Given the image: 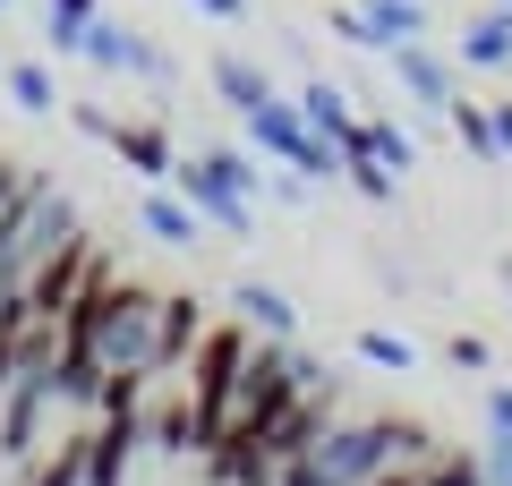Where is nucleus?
<instances>
[{"label":"nucleus","mask_w":512,"mask_h":486,"mask_svg":"<svg viewBox=\"0 0 512 486\" xmlns=\"http://www.w3.org/2000/svg\"><path fill=\"white\" fill-rule=\"evenodd\" d=\"M461 69H512V0H495V9H478L470 26H461Z\"/></svg>","instance_id":"nucleus-12"},{"label":"nucleus","mask_w":512,"mask_h":486,"mask_svg":"<svg viewBox=\"0 0 512 486\" xmlns=\"http://www.w3.org/2000/svg\"><path fill=\"white\" fill-rule=\"evenodd\" d=\"M342 180H350V188H359V197H367V205H393V171H384V162H376V154H342Z\"/></svg>","instance_id":"nucleus-22"},{"label":"nucleus","mask_w":512,"mask_h":486,"mask_svg":"<svg viewBox=\"0 0 512 486\" xmlns=\"http://www.w3.org/2000/svg\"><path fill=\"white\" fill-rule=\"evenodd\" d=\"M205 171H214L222 188H239V197H265V171H256L239 145H205Z\"/></svg>","instance_id":"nucleus-20"},{"label":"nucleus","mask_w":512,"mask_h":486,"mask_svg":"<svg viewBox=\"0 0 512 486\" xmlns=\"http://www.w3.org/2000/svg\"><path fill=\"white\" fill-rule=\"evenodd\" d=\"M0 9H9V0H0Z\"/></svg>","instance_id":"nucleus-34"},{"label":"nucleus","mask_w":512,"mask_h":486,"mask_svg":"<svg viewBox=\"0 0 512 486\" xmlns=\"http://www.w3.org/2000/svg\"><path fill=\"white\" fill-rule=\"evenodd\" d=\"M350 350H359L367 367H384V376H410V367H419V342H402V333H359Z\"/></svg>","instance_id":"nucleus-21"},{"label":"nucleus","mask_w":512,"mask_h":486,"mask_svg":"<svg viewBox=\"0 0 512 486\" xmlns=\"http://www.w3.org/2000/svg\"><path fill=\"white\" fill-rule=\"evenodd\" d=\"M419 486H495L478 452H427L419 461Z\"/></svg>","instance_id":"nucleus-18"},{"label":"nucleus","mask_w":512,"mask_h":486,"mask_svg":"<svg viewBox=\"0 0 512 486\" xmlns=\"http://www.w3.org/2000/svg\"><path fill=\"white\" fill-rule=\"evenodd\" d=\"M43 35H52L60 60H77V43H86V18H60V9H43Z\"/></svg>","instance_id":"nucleus-24"},{"label":"nucleus","mask_w":512,"mask_h":486,"mask_svg":"<svg viewBox=\"0 0 512 486\" xmlns=\"http://www.w3.org/2000/svg\"><path fill=\"white\" fill-rule=\"evenodd\" d=\"M214 94H222V111H231V120H248L256 103H265V94H274V77H265V60H239V52H222L214 69Z\"/></svg>","instance_id":"nucleus-13"},{"label":"nucleus","mask_w":512,"mask_h":486,"mask_svg":"<svg viewBox=\"0 0 512 486\" xmlns=\"http://www.w3.org/2000/svg\"><path fill=\"white\" fill-rule=\"evenodd\" d=\"M26 486H86V418H77V427H60L52 444L26 461Z\"/></svg>","instance_id":"nucleus-14"},{"label":"nucleus","mask_w":512,"mask_h":486,"mask_svg":"<svg viewBox=\"0 0 512 486\" xmlns=\"http://www.w3.org/2000/svg\"><path fill=\"white\" fill-rule=\"evenodd\" d=\"M137 461H146L137 418H86V486H128Z\"/></svg>","instance_id":"nucleus-8"},{"label":"nucleus","mask_w":512,"mask_h":486,"mask_svg":"<svg viewBox=\"0 0 512 486\" xmlns=\"http://www.w3.org/2000/svg\"><path fill=\"white\" fill-rule=\"evenodd\" d=\"M171 188H180V197L197 205V222H214V231H231V239H248V231H256V205L239 197V188H222L214 171H205V154H180Z\"/></svg>","instance_id":"nucleus-5"},{"label":"nucleus","mask_w":512,"mask_h":486,"mask_svg":"<svg viewBox=\"0 0 512 486\" xmlns=\"http://www.w3.org/2000/svg\"><path fill=\"white\" fill-rule=\"evenodd\" d=\"M342 154H376L384 171H393V180H402L410 162H419V137H410L402 120H359V128H350V137H342Z\"/></svg>","instance_id":"nucleus-15"},{"label":"nucleus","mask_w":512,"mask_h":486,"mask_svg":"<svg viewBox=\"0 0 512 486\" xmlns=\"http://www.w3.org/2000/svg\"><path fill=\"white\" fill-rule=\"evenodd\" d=\"M43 9H60V18H94L103 0H43Z\"/></svg>","instance_id":"nucleus-32"},{"label":"nucleus","mask_w":512,"mask_h":486,"mask_svg":"<svg viewBox=\"0 0 512 486\" xmlns=\"http://www.w3.org/2000/svg\"><path fill=\"white\" fill-rule=\"evenodd\" d=\"M239 128H248V137L265 145V154H274L282 171H299V180H342V145H325V137H316V128H308V111H299L291 94H265V103H256Z\"/></svg>","instance_id":"nucleus-2"},{"label":"nucleus","mask_w":512,"mask_h":486,"mask_svg":"<svg viewBox=\"0 0 512 486\" xmlns=\"http://www.w3.org/2000/svg\"><path fill=\"white\" fill-rule=\"evenodd\" d=\"M26 180H35V171L0 154V222H18V197H26Z\"/></svg>","instance_id":"nucleus-25"},{"label":"nucleus","mask_w":512,"mask_h":486,"mask_svg":"<svg viewBox=\"0 0 512 486\" xmlns=\"http://www.w3.org/2000/svg\"><path fill=\"white\" fill-rule=\"evenodd\" d=\"M487 120H495V154H512V103H495Z\"/></svg>","instance_id":"nucleus-30"},{"label":"nucleus","mask_w":512,"mask_h":486,"mask_svg":"<svg viewBox=\"0 0 512 486\" xmlns=\"http://www.w3.org/2000/svg\"><path fill=\"white\" fill-rule=\"evenodd\" d=\"M0 86H9V103H18L26 120H52L60 111V86H52L43 60H0Z\"/></svg>","instance_id":"nucleus-16"},{"label":"nucleus","mask_w":512,"mask_h":486,"mask_svg":"<svg viewBox=\"0 0 512 486\" xmlns=\"http://www.w3.org/2000/svg\"><path fill=\"white\" fill-rule=\"evenodd\" d=\"M444 359H453L461 376H487V367H495V350L478 342V333H453V350H444Z\"/></svg>","instance_id":"nucleus-23"},{"label":"nucleus","mask_w":512,"mask_h":486,"mask_svg":"<svg viewBox=\"0 0 512 486\" xmlns=\"http://www.w3.org/2000/svg\"><path fill=\"white\" fill-rule=\"evenodd\" d=\"M444 120H453V137H461V154H478V162H495V120H487V111H478V103H461V94H453V103H444Z\"/></svg>","instance_id":"nucleus-19"},{"label":"nucleus","mask_w":512,"mask_h":486,"mask_svg":"<svg viewBox=\"0 0 512 486\" xmlns=\"http://www.w3.org/2000/svg\"><path fill=\"white\" fill-rule=\"evenodd\" d=\"M504 290H512V265H504Z\"/></svg>","instance_id":"nucleus-33"},{"label":"nucleus","mask_w":512,"mask_h":486,"mask_svg":"<svg viewBox=\"0 0 512 486\" xmlns=\"http://www.w3.org/2000/svg\"><path fill=\"white\" fill-rule=\"evenodd\" d=\"M367 486H419V461H393V469H376Z\"/></svg>","instance_id":"nucleus-29"},{"label":"nucleus","mask_w":512,"mask_h":486,"mask_svg":"<svg viewBox=\"0 0 512 486\" xmlns=\"http://www.w3.org/2000/svg\"><path fill=\"white\" fill-rule=\"evenodd\" d=\"M137 222H146V239H163V248H197V239H205L197 205H188L171 180H154L146 197H137Z\"/></svg>","instance_id":"nucleus-10"},{"label":"nucleus","mask_w":512,"mask_h":486,"mask_svg":"<svg viewBox=\"0 0 512 486\" xmlns=\"http://www.w3.org/2000/svg\"><path fill=\"white\" fill-rule=\"evenodd\" d=\"M478 461H487L495 486H512V435H487V444H478Z\"/></svg>","instance_id":"nucleus-26"},{"label":"nucleus","mask_w":512,"mask_h":486,"mask_svg":"<svg viewBox=\"0 0 512 486\" xmlns=\"http://www.w3.org/2000/svg\"><path fill=\"white\" fill-rule=\"evenodd\" d=\"M231 307H239V324H248V333H265V342H299V307L282 299L274 282H256V273H248V282L231 290Z\"/></svg>","instance_id":"nucleus-11"},{"label":"nucleus","mask_w":512,"mask_h":486,"mask_svg":"<svg viewBox=\"0 0 512 486\" xmlns=\"http://www.w3.org/2000/svg\"><path fill=\"white\" fill-rule=\"evenodd\" d=\"M18 239H26V256H52V248H77L86 239V222H77V197L60 180H26V197H18Z\"/></svg>","instance_id":"nucleus-3"},{"label":"nucleus","mask_w":512,"mask_h":486,"mask_svg":"<svg viewBox=\"0 0 512 486\" xmlns=\"http://www.w3.org/2000/svg\"><path fill=\"white\" fill-rule=\"evenodd\" d=\"M69 120L86 128V137H111V111H103V103H69Z\"/></svg>","instance_id":"nucleus-28"},{"label":"nucleus","mask_w":512,"mask_h":486,"mask_svg":"<svg viewBox=\"0 0 512 486\" xmlns=\"http://www.w3.org/2000/svg\"><path fill=\"white\" fill-rule=\"evenodd\" d=\"M384 69H393V86H402L419 111H444V103L461 94V86H453V60L427 52V35H419V43H393V52H384Z\"/></svg>","instance_id":"nucleus-6"},{"label":"nucleus","mask_w":512,"mask_h":486,"mask_svg":"<svg viewBox=\"0 0 512 486\" xmlns=\"http://www.w3.org/2000/svg\"><path fill=\"white\" fill-rule=\"evenodd\" d=\"M427 452H436V435H427L419 418H333V427L308 444V461H316L325 486H367L376 469L427 461Z\"/></svg>","instance_id":"nucleus-1"},{"label":"nucleus","mask_w":512,"mask_h":486,"mask_svg":"<svg viewBox=\"0 0 512 486\" xmlns=\"http://www.w3.org/2000/svg\"><path fill=\"white\" fill-rule=\"evenodd\" d=\"M103 145L128 162V171H137V180H171V171H180V145H171L154 120H111V137H103Z\"/></svg>","instance_id":"nucleus-9"},{"label":"nucleus","mask_w":512,"mask_h":486,"mask_svg":"<svg viewBox=\"0 0 512 486\" xmlns=\"http://www.w3.org/2000/svg\"><path fill=\"white\" fill-rule=\"evenodd\" d=\"M77 60H94V69H120V77H154V86H163V77H171L163 43L128 35V26H120V18H103V9H94V18H86V43H77Z\"/></svg>","instance_id":"nucleus-4"},{"label":"nucleus","mask_w":512,"mask_h":486,"mask_svg":"<svg viewBox=\"0 0 512 486\" xmlns=\"http://www.w3.org/2000/svg\"><path fill=\"white\" fill-rule=\"evenodd\" d=\"M197 342H205V307L188 299V290H163V342H154V376L146 384H180L188 359H197Z\"/></svg>","instance_id":"nucleus-7"},{"label":"nucleus","mask_w":512,"mask_h":486,"mask_svg":"<svg viewBox=\"0 0 512 486\" xmlns=\"http://www.w3.org/2000/svg\"><path fill=\"white\" fill-rule=\"evenodd\" d=\"M188 9H205V18H248V0H188Z\"/></svg>","instance_id":"nucleus-31"},{"label":"nucleus","mask_w":512,"mask_h":486,"mask_svg":"<svg viewBox=\"0 0 512 486\" xmlns=\"http://www.w3.org/2000/svg\"><path fill=\"white\" fill-rule=\"evenodd\" d=\"M299 111H308V128H316L325 145H342L350 128H359V111L342 103V86H308V94H299Z\"/></svg>","instance_id":"nucleus-17"},{"label":"nucleus","mask_w":512,"mask_h":486,"mask_svg":"<svg viewBox=\"0 0 512 486\" xmlns=\"http://www.w3.org/2000/svg\"><path fill=\"white\" fill-rule=\"evenodd\" d=\"M487 435H512V384H487Z\"/></svg>","instance_id":"nucleus-27"}]
</instances>
